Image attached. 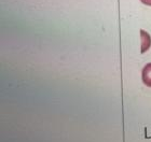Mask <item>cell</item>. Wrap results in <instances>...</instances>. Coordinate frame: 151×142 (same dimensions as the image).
Here are the masks:
<instances>
[{
    "label": "cell",
    "instance_id": "2",
    "mask_svg": "<svg viewBox=\"0 0 151 142\" xmlns=\"http://www.w3.org/2000/svg\"><path fill=\"white\" fill-rule=\"evenodd\" d=\"M140 35H142V53H145L151 45V38L148 32H146L145 30H140Z\"/></svg>",
    "mask_w": 151,
    "mask_h": 142
},
{
    "label": "cell",
    "instance_id": "1",
    "mask_svg": "<svg viewBox=\"0 0 151 142\" xmlns=\"http://www.w3.org/2000/svg\"><path fill=\"white\" fill-rule=\"evenodd\" d=\"M142 82L145 83V85L148 87H151V63L147 64L142 72Z\"/></svg>",
    "mask_w": 151,
    "mask_h": 142
},
{
    "label": "cell",
    "instance_id": "3",
    "mask_svg": "<svg viewBox=\"0 0 151 142\" xmlns=\"http://www.w3.org/2000/svg\"><path fill=\"white\" fill-rule=\"evenodd\" d=\"M142 3H145L147 6H151V0H140Z\"/></svg>",
    "mask_w": 151,
    "mask_h": 142
}]
</instances>
